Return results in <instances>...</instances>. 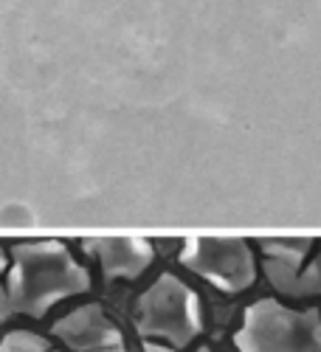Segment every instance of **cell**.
<instances>
[{"label":"cell","mask_w":321,"mask_h":352,"mask_svg":"<svg viewBox=\"0 0 321 352\" xmlns=\"http://www.w3.org/2000/svg\"><path fill=\"white\" fill-rule=\"evenodd\" d=\"M87 287H91V274L63 243L37 240L14 245L6 276V299L12 313L43 318L56 302L79 296Z\"/></svg>","instance_id":"1"},{"label":"cell","mask_w":321,"mask_h":352,"mask_svg":"<svg viewBox=\"0 0 321 352\" xmlns=\"http://www.w3.org/2000/svg\"><path fill=\"white\" fill-rule=\"evenodd\" d=\"M234 344L240 352H321V313L262 299L245 310Z\"/></svg>","instance_id":"2"},{"label":"cell","mask_w":321,"mask_h":352,"mask_svg":"<svg viewBox=\"0 0 321 352\" xmlns=\"http://www.w3.org/2000/svg\"><path fill=\"white\" fill-rule=\"evenodd\" d=\"M200 327L203 321L195 290L172 274L158 276L135 302V330L150 341L181 349L197 338Z\"/></svg>","instance_id":"3"},{"label":"cell","mask_w":321,"mask_h":352,"mask_svg":"<svg viewBox=\"0 0 321 352\" xmlns=\"http://www.w3.org/2000/svg\"><path fill=\"white\" fill-rule=\"evenodd\" d=\"M184 268L217 285L220 290L240 293L254 285L256 262L254 251L245 240H217V237H197L189 240L181 251Z\"/></svg>","instance_id":"4"},{"label":"cell","mask_w":321,"mask_h":352,"mask_svg":"<svg viewBox=\"0 0 321 352\" xmlns=\"http://www.w3.org/2000/svg\"><path fill=\"white\" fill-rule=\"evenodd\" d=\"M307 245H287V243H262V271L271 287L282 296L302 299L321 296V256L305 262Z\"/></svg>","instance_id":"5"},{"label":"cell","mask_w":321,"mask_h":352,"mask_svg":"<svg viewBox=\"0 0 321 352\" xmlns=\"http://www.w3.org/2000/svg\"><path fill=\"white\" fill-rule=\"evenodd\" d=\"M51 333L74 352H96L113 344H124L119 327L113 324L110 316L99 305H82L71 310L51 327Z\"/></svg>","instance_id":"6"},{"label":"cell","mask_w":321,"mask_h":352,"mask_svg":"<svg viewBox=\"0 0 321 352\" xmlns=\"http://www.w3.org/2000/svg\"><path fill=\"white\" fill-rule=\"evenodd\" d=\"M85 248L91 256H96L104 279H138L155 259L153 245L147 240H138V237L85 240Z\"/></svg>","instance_id":"7"},{"label":"cell","mask_w":321,"mask_h":352,"mask_svg":"<svg viewBox=\"0 0 321 352\" xmlns=\"http://www.w3.org/2000/svg\"><path fill=\"white\" fill-rule=\"evenodd\" d=\"M48 349L51 344L43 336L28 333V330H14L0 341V352H48Z\"/></svg>","instance_id":"8"},{"label":"cell","mask_w":321,"mask_h":352,"mask_svg":"<svg viewBox=\"0 0 321 352\" xmlns=\"http://www.w3.org/2000/svg\"><path fill=\"white\" fill-rule=\"evenodd\" d=\"M3 265H6V254H3V248H0V271H3ZM12 310H9V299H6V287H3V282H0V318H6Z\"/></svg>","instance_id":"9"},{"label":"cell","mask_w":321,"mask_h":352,"mask_svg":"<svg viewBox=\"0 0 321 352\" xmlns=\"http://www.w3.org/2000/svg\"><path fill=\"white\" fill-rule=\"evenodd\" d=\"M144 352H175V346L161 344V341H144Z\"/></svg>","instance_id":"10"},{"label":"cell","mask_w":321,"mask_h":352,"mask_svg":"<svg viewBox=\"0 0 321 352\" xmlns=\"http://www.w3.org/2000/svg\"><path fill=\"white\" fill-rule=\"evenodd\" d=\"M96 352H127L124 344H113V346H104V349H96Z\"/></svg>","instance_id":"11"},{"label":"cell","mask_w":321,"mask_h":352,"mask_svg":"<svg viewBox=\"0 0 321 352\" xmlns=\"http://www.w3.org/2000/svg\"><path fill=\"white\" fill-rule=\"evenodd\" d=\"M195 352H212V349H209V346H197Z\"/></svg>","instance_id":"12"},{"label":"cell","mask_w":321,"mask_h":352,"mask_svg":"<svg viewBox=\"0 0 321 352\" xmlns=\"http://www.w3.org/2000/svg\"><path fill=\"white\" fill-rule=\"evenodd\" d=\"M48 352H56V349H48Z\"/></svg>","instance_id":"13"}]
</instances>
